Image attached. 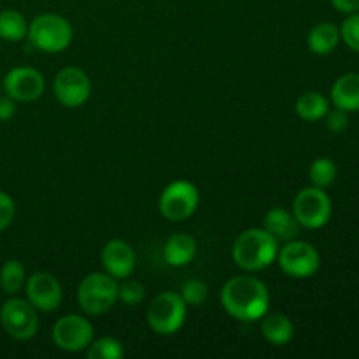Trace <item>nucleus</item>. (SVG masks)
Listing matches in <instances>:
<instances>
[{
    "label": "nucleus",
    "mask_w": 359,
    "mask_h": 359,
    "mask_svg": "<svg viewBox=\"0 0 359 359\" xmlns=\"http://www.w3.org/2000/svg\"><path fill=\"white\" fill-rule=\"evenodd\" d=\"M62 286L48 272H37L27 280V298L37 311H56L62 304Z\"/></svg>",
    "instance_id": "ddd939ff"
},
{
    "label": "nucleus",
    "mask_w": 359,
    "mask_h": 359,
    "mask_svg": "<svg viewBox=\"0 0 359 359\" xmlns=\"http://www.w3.org/2000/svg\"><path fill=\"white\" fill-rule=\"evenodd\" d=\"M53 340L67 353H79L93 342V326L77 314L63 316L53 326Z\"/></svg>",
    "instance_id": "9d476101"
},
{
    "label": "nucleus",
    "mask_w": 359,
    "mask_h": 359,
    "mask_svg": "<svg viewBox=\"0 0 359 359\" xmlns=\"http://www.w3.org/2000/svg\"><path fill=\"white\" fill-rule=\"evenodd\" d=\"M135 251L125 241H111L102 249V265L114 279H126L135 269Z\"/></svg>",
    "instance_id": "4468645a"
},
{
    "label": "nucleus",
    "mask_w": 359,
    "mask_h": 359,
    "mask_svg": "<svg viewBox=\"0 0 359 359\" xmlns=\"http://www.w3.org/2000/svg\"><path fill=\"white\" fill-rule=\"evenodd\" d=\"M186 319V304L174 291L161 293L151 302L147 309V323L158 335H172L179 332Z\"/></svg>",
    "instance_id": "39448f33"
},
{
    "label": "nucleus",
    "mask_w": 359,
    "mask_h": 359,
    "mask_svg": "<svg viewBox=\"0 0 359 359\" xmlns=\"http://www.w3.org/2000/svg\"><path fill=\"white\" fill-rule=\"evenodd\" d=\"M28 25L23 14L14 9H6L0 13V39L9 42H20L27 37Z\"/></svg>",
    "instance_id": "aec40b11"
},
{
    "label": "nucleus",
    "mask_w": 359,
    "mask_h": 359,
    "mask_svg": "<svg viewBox=\"0 0 359 359\" xmlns=\"http://www.w3.org/2000/svg\"><path fill=\"white\" fill-rule=\"evenodd\" d=\"M328 109V100L321 93H316V91L304 93L297 102L298 116L305 121H319L321 118H325Z\"/></svg>",
    "instance_id": "412c9836"
},
{
    "label": "nucleus",
    "mask_w": 359,
    "mask_h": 359,
    "mask_svg": "<svg viewBox=\"0 0 359 359\" xmlns=\"http://www.w3.org/2000/svg\"><path fill=\"white\" fill-rule=\"evenodd\" d=\"M269 290L251 276L233 277L221 291V304L231 318L238 321H258L269 311Z\"/></svg>",
    "instance_id": "f257e3e1"
},
{
    "label": "nucleus",
    "mask_w": 359,
    "mask_h": 359,
    "mask_svg": "<svg viewBox=\"0 0 359 359\" xmlns=\"http://www.w3.org/2000/svg\"><path fill=\"white\" fill-rule=\"evenodd\" d=\"M340 41V30L333 23H319L311 30L307 39L309 49L316 55H330Z\"/></svg>",
    "instance_id": "a211bd4d"
},
{
    "label": "nucleus",
    "mask_w": 359,
    "mask_h": 359,
    "mask_svg": "<svg viewBox=\"0 0 359 359\" xmlns=\"http://www.w3.org/2000/svg\"><path fill=\"white\" fill-rule=\"evenodd\" d=\"M91 83L86 72L77 67H65L55 79V95L65 107H79L90 98Z\"/></svg>",
    "instance_id": "9b49d317"
},
{
    "label": "nucleus",
    "mask_w": 359,
    "mask_h": 359,
    "mask_svg": "<svg viewBox=\"0 0 359 359\" xmlns=\"http://www.w3.org/2000/svg\"><path fill=\"white\" fill-rule=\"evenodd\" d=\"M277 252H279L277 241L265 228H251L238 235L231 255L242 270L256 272L272 265L277 258Z\"/></svg>",
    "instance_id": "f03ea898"
},
{
    "label": "nucleus",
    "mask_w": 359,
    "mask_h": 359,
    "mask_svg": "<svg viewBox=\"0 0 359 359\" xmlns=\"http://www.w3.org/2000/svg\"><path fill=\"white\" fill-rule=\"evenodd\" d=\"M293 212L298 223L305 228L325 226L332 216V200L321 188H305L293 202Z\"/></svg>",
    "instance_id": "0eeeda50"
},
{
    "label": "nucleus",
    "mask_w": 359,
    "mask_h": 359,
    "mask_svg": "<svg viewBox=\"0 0 359 359\" xmlns=\"http://www.w3.org/2000/svg\"><path fill=\"white\" fill-rule=\"evenodd\" d=\"M277 259L286 276L294 279H307L312 277L319 269V252L314 245L302 241H290L279 252Z\"/></svg>",
    "instance_id": "1a4fd4ad"
},
{
    "label": "nucleus",
    "mask_w": 359,
    "mask_h": 359,
    "mask_svg": "<svg viewBox=\"0 0 359 359\" xmlns=\"http://www.w3.org/2000/svg\"><path fill=\"white\" fill-rule=\"evenodd\" d=\"M0 323L13 339L30 340L39 330L37 309L28 300L11 298L0 309Z\"/></svg>",
    "instance_id": "423d86ee"
},
{
    "label": "nucleus",
    "mask_w": 359,
    "mask_h": 359,
    "mask_svg": "<svg viewBox=\"0 0 359 359\" xmlns=\"http://www.w3.org/2000/svg\"><path fill=\"white\" fill-rule=\"evenodd\" d=\"M118 302V283L112 276L90 273L84 277L77 290V304L88 316H100L111 311Z\"/></svg>",
    "instance_id": "7ed1b4c3"
},
{
    "label": "nucleus",
    "mask_w": 359,
    "mask_h": 359,
    "mask_svg": "<svg viewBox=\"0 0 359 359\" xmlns=\"http://www.w3.org/2000/svg\"><path fill=\"white\" fill-rule=\"evenodd\" d=\"M309 177H311V182L316 188H328V186H332L337 179V165L333 163V160H330V158H318V160L311 165Z\"/></svg>",
    "instance_id": "5701e85b"
},
{
    "label": "nucleus",
    "mask_w": 359,
    "mask_h": 359,
    "mask_svg": "<svg viewBox=\"0 0 359 359\" xmlns=\"http://www.w3.org/2000/svg\"><path fill=\"white\" fill-rule=\"evenodd\" d=\"M14 212H16L14 200L7 193L0 191V231H4L13 223Z\"/></svg>",
    "instance_id": "cd10ccee"
},
{
    "label": "nucleus",
    "mask_w": 359,
    "mask_h": 359,
    "mask_svg": "<svg viewBox=\"0 0 359 359\" xmlns=\"http://www.w3.org/2000/svg\"><path fill=\"white\" fill-rule=\"evenodd\" d=\"M27 35L41 51L60 53L72 42V27L58 14H41L32 21Z\"/></svg>",
    "instance_id": "20e7f679"
},
{
    "label": "nucleus",
    "mask_w": 359,
    "mask_h": 359,
    "mask_svg": "<svg viewBox=\"0 0 359 359\" xmlns=\"http://www.w3.org/2000/svg\"><path fill=\"white\" fill-rule=\"evenodd\" d=\"M332 4L337 11H340V13H359V0H332Z\"/></svg>",
    "instance_id": "7c9ffc66"
},
{
    "label": "nucleus",
    "mask_w": 359,
    "mask_h": 359,
    "mask_svg": "<svg viewBox=\"0 0 359 359\" xmlns=\"http://www.w3.org/2000/svg\"><path fill=\"white\" fill-rule=\"evenodd\" d=\"M340 37L347 46L359 53V13L351 14L340 28Z\"/></svg>",
    "instance_id": "bb28decb"
},
{
    "label": "nucleus",
    "mask_w": 359,
    "mask_h": 359,
    "mask_svg": "<svg viewBox=\"0 0 359 359\" xmlns=\"http://www.w3.org/2000/svg\"><path fill=\"white\" fill-rule=\"evenodd\" d=\"M181 297L186 305L198 307V305H202L203 302L207 300V286L202 280H188V283L182 286Z\"/></svg>",
    "instance_id": "a878e982"
},
{
    "label": "nucleus",
    "mask_w": 359,
    "mask_h": 359,
    "mask_svg": "<svg viewBox=\"0 0 359 359\" xmlns=\"http://www.w3.org/2000/svg\"><path fill=\"white\" fill-rule=\"evenodd\" d=\"M196 242L188 233H175L165 245V262L172 266H184L195 258Z\"/></svg>",
    "instance_id": "f3484780"
},
{
    "label": "nucleus",
    "mask_w": 359,
    "mask_h": 359,
    "mask_svg": "<svg viewBox=\"0 0 359 359\" xmlns=\"http://www.w3.org/2000/svg\"><path fill=\"white\" fill-rule=\"evenodd\" d=\"M265 230L277 242H290L297 238L300 223L287 210L276 207V209L269 210V214L265 216Z\"/></svg>",
    "instance_id": "2eb2a0df"
},
{
    "label": "nucleus",
    "mask_w": 359,
    "mask_h": 359,
    "mask_svg": "<svg viewBox=\"0 0 359 359\" xmlns=\"http://www.w3.org/2000/svg\"><path fill=\"white\" fill-rule=\"evenodd\" d=\"M198 189L188 181H175L160 196V212L165 219L184 221L198 207Z\"/></svg>",
    "instance_id": "6e6552de"
},
{
    "label": "nucleus",
    "mask_w": 359,
    "mask_h": 359,
    "mask_svg": "<svg viewBox=\"0 0 359 359\" xmlns=\"http://www.w3.org/2000/svg\"><path fill=\"white\" fill-rule=\"evenodd\" d=\"M144 298H146V287L137 280H126V283L118 284V300L128 307L142 304Z\"/></svg>",
    "instance_id": "393cba45"
},
{
    "label": "nucleus",
    "mask_w": 359,
    "mask_h": 359,
    "mask_svg": "<svg viewBox=\"0 0 359 359\" xmlns=\"http://www.w3.org/2000/svg\"><path fill=\"white\" fill-rule=\"evenodd\" d=\"M262 333L270 344L273 346H284L293 339V323L284 314H270L265 316L262 323Z\"/></svg>",
    "instance_id": "6ab92c4d"
},
{
    "label": "nucleus",
    "mask_w": 359,
    "mask_h": 359,
    "mask_svg": "<svg viewBox=\"0 0 359 359\" xmlns=\"http://www.w3.org/2000/svg\"><path fill=\"white\" fill-rule=\"evenodd\" d=\"M335 107L346 112L359 111V74H346L339 77L332 88Z\"/></svg>",
    "instance_id": "dca6fc26"
},
{
    "label": "nucleus",
    "mask_w": 359,
    "mask_h": 359,
    "mask_svg": "<svg viewBox=\"0 0 359 359\" xmlns=\"http://www.w3.org/2000/svg\"><path fill=\"white\" fill-rule=\"evenodd\" d=\"M14 112H16V100H13L9 95L0 97V121H9Z\"/></svg>",
    "instance_id": "c756f323"
},
{
    "label": "nucleus",
    "mask_w": 359,
    "mask_h": 359,
    "mask_svg": "<svg viewBox=\"0 0 359 359\" xmlns=\"http://www.w3.org/2000/svg\"><path fill=\"white\" fill-rule=\"evenodd\" d=\"M46 81L39 70L32 67H16L4 79V90L16 102H34L44 93Z\"/></svg>",
    "instance_id": "f8f14e48"
},
{
    "label": "nucleus",
    "mask_w": 359,
    "mask_h": 359,
    "mask_svg": "<svg viewBox=\"0 0 359 359\" xmlns=\"http://www.w3.org/2000/svg\"><path fill=\"white\" fill-rule=\"evenodd\" d=\"M25 284V266L18 259H9L0 270V287L7 294H16Z\"/></svg>",
    "instance_id": "4be33fe9"
},
{
    "label": "nucleus",
    "mask_w": 359,
    "mask_h": 359,
    "mask_svg": "<svg viewBox=\"0 0 359 359\" xmlns=\"http://www.w3.org/2000/svg\"><path fill=\"white\" fill-rule=\"evenodd\" d=\"M347 125H349V118H347L346 111L337 107L335 111L326 112V126H328V130L340 133L347 128Z\"/></svg>",
    "instance_id": "c85d7f7f"
},
{
    "label": "nucleus",
    "mask_w": 359,
    "mask_h": 359,
    "mask_svg": "<svg viewBox=\"0 0 359 359\" xmlns=\"http://www.w3.org/2000/svg\"><path fill=\"white\" fill-rule=\"evenodd\" d=\"M86 356L90 359H119L125 356V349L119 340L104 337L86 347Z\"/></svg>",
    "instance_id": "b1692460"
}]
</instances>
